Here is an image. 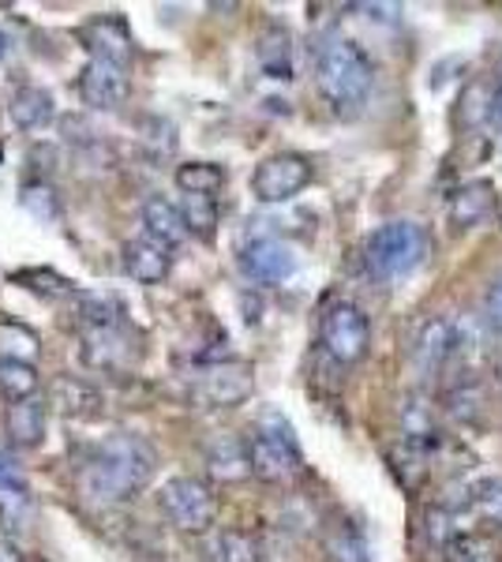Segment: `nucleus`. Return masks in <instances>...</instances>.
I'll list each match as a JSON object with an SVG mask.
<instances>
[{"label":"nucleus","mask_w":502,"mask_h":562,"mask_svg":"<svg viewBox=\"0 0 502 562\" xmlns=\"http://www.w3.org/2000/svg\"><path fill=\"white\" fill-rule=\"evenodd\" d=\"M259 65L270 79H293V45L286 31H270L259 42Z\"/></svg>","instance_id":"5701e85b"},{"label":"nucleus","mask_w":502,"mask_h":562,"mask_svg":"<svg viewBox=\"0 0 502 562\" xmlns=\"http://www.w3.org/2000/svg\"><path fill=\"white\" fill-rule=\"evenodd\" d=\"M49 405L64 416H98L102 413V394L76 375H60L49 383Z\"/></svg>","instance_id":"2eb2a0df"},{"label":"nucleus","mask_w":502,"mask_h":562,"mask_svg":"<svg viewBox=\"0 0 502 562\" xmlns=\"http://www.w3.org/2000/svg\"><path fill=\"white\" fill-rule=\"evenodd\" d=\"M244 450H248V469L252 476L267 480V484H281V480L297 476L300 473V442L293 428H289L286 416L278 413H267L259 420V428L248 435V442H244Z\"/></svg>","instance_id":"20e7f679"},{"label":"nucleus","mask_w":502,"mask_h":562,"mask_svg":"<svg viewBox=\"0 0 502 562\" xmlns=\"http://www.w3.org/2000/svg\"><path fill=\"white\" fill-rule=\"evenodd\" d=\"M161 514L180 532H207L217 518V498L214 487L199 476H172L158 495Z\"/></svg>","instance_id":"39448f33"},{"label":"nucleus","mask_w":502,"mask_h":562,"mask_svg":"<svg viewBox=\"0 0 502 562\" xmlns=\"http://www.w3.org/2000/svg\"><path fill=\"white\" fill-rule=\"evenodd\" d=\"M0 495H26V473L8 450H0Z\"/></svg>","instance_id":"7c9ffc66"},{"label":"nucleus","mask_w":502,"mask_h":562,"mask_svg":"<svg viewBox=\"0 0 502 562\" xmlns=\"http://www.w3.org/2000/svg\"><path fill=\"white\" fill-rule=\"evenodd\" d=\"M83 38H87V49L94 53V60H109V65H121V68L132 65L135 38L121 15H98L83 31Z\"/></svg>","instance_id":"9b49d317"},{"label":"nucleus","mask_w":502,"mask_h":562,"mask_svg":"<svg viewBox=\"0 0 502 562\" xmlns=\"http://www.w3.org/2000/svg\"><path fill=\"white\" fill-rule=\"evenodd\" d=\"M424 537L432 540V548H443L446 551V543L458 537L454 514L443 510V506H427V514H424Z\"/></svg>","instance_id":"c756f323"},{"label":"nucleus","mask_w":502,"mask_h":562,"mask_svg":"<svg viewBox=\"0 0 502 562\" xmlns=\"http://www.w3.org/2000/svg\"><path fill=\"white\" fill-rule=\"evenodd\" d=\"M312 177H315V169L304 154H293V150L270 154V158H263L259 166H255L252 195L259 199V203H289V199H297L312 184Z\"/></svg>","instance_id":"0eeeda50"},{"label":"nucleus","mask_w":502,"mask_h":562,"mask_svg":"<svg viewBox=\"0 0 502 562\" xmlns=\"http://www.w3.org/2000/svg\"><path fill=\"white\" fill-rule=\"evenodd\" d=\"M140 217H143V229H147V237L158 240L161 248H169V251L188 237L185 222H180V211L161 195H150L147 203H143Z\"/></svg>","instance_id":"dca6fc26"},{"label":"nucleus","mask_w":502,"mask_h":562,"mask_svg":"<svg viewBox=\"0 0 502 562\" xmlns=\"http://www.w3.org/2000/svg\"><path fill=\"white\" fill-rule=\"evenodd\" d=\"M132 94V79H127V68L121 65H109V60H94L83 68L79 76V98L90 109H116L127 102Z\"/></svg>","instance_id":"9d476101"},{"label":"nucleus","mask_w":502,"mask_h":562,"mask_svg":"<svg viewBox=\"0 0 502 562\" xmlns=\"http://www.w3.org/2000/svg\"><path fill=\"white\" fill-rule=\"evenodd\" d=\"M499 225H502V211H499Z\"/></svg>","instance_id":"c9c22d12"},{"label":"nucleus","mask_w":502,"mask_h":562,"mask_svg":"<svg viewBox=\"0 0 502 562\" xmlns=\"http://www.w3.org/2000/svg\"><path fill=\"white\" fill-rule=\"evenodd\" d=\"M121 259H124L127 278L140 281V285H158V281H166V278H169V270H172L169 248H161V244H158V240H150V237L127 240Z\"/></svg>","instance_id":"f8f14e48"},{"label":"nucleus","mask_w":502,"mask_h":562,"mask_svg":"<svg viewBox=\"0 0 502 562\" xmlns=\"http://www.w3.org/2000/svg\"><path fill=\"white\" fill-rule=\"evenodd\" d=\"M427 256V233L416 222H387L364 244V267L379 281L409 278Z\"/></svg>","instance_id":"7ed1b4c3"},{"label":"nucleus","mask_w":502,"mask_h":562,"mask_svg":"<svg viewBox=\"0 0 502 562\" xmlns=\"http://www.w3.org/2000/svg\"><path fill=\"white\" fill-rule=\"evenodd\" d=\"M446 562H499V551L480 532H458L446 543Z\"/></svg>","instance_id":"bb28decb"},{"label":"nucleus","mask_w":502,"mask_h":562,"mask_svg":"<svg viewBox=\"0 0 502 562\" xmlns=\"http://www.w3.org/2000/svg\"><path fill=\"white\" fill-rule=\"evenodd\" d=\"M8 116L20 132H38L53 121V98L42 87H20L8 102Z\"/></svg>","instance_id":"a211bd4d"},{"label":"nucleus","mask_w":502,"mask_h":562,"mask_svg":"<svg viewBox=\"0 0 502 562\" xmlns=\"http://www.w3.org/2000/svg\"><path fill=\"white\" fill-rule=\"evenodd\" d=\"M469 503L483 521L502 529V476H483L469 487Z\"/></svg>","instance_id":"cd10ccee"},{"label":"nucleus","mask_w":502,"mask_h":562,"mask_svg":"<svg viewBox=\"0 0 502 562\" xmlns=\"http://www.w3.org/2000/svg\"><path fill=\"white\" fill-rule=\"evenodd\" d=\"M446 211H450L454 229H472V225H480L483 217L495 211V184L491 180H469V184L454 188Z\"/></svg>","instance_id":"ddd939ff"},{"label":"nucleus","mask_w":502,"mask_h":562,"mask_svg":"<svg viewBox=\"0 0 502 562\" xmlns=\"http://www.w3.org/2000/svg\"><path fill=\"white\" fill-rule=\"evenodd\" d=\"M180 222L191 237L199 240H214V229H217V203L214 195H180Z\"/></svg>","instance_id":"4be33fe9"},{"label":"nucleus","mask_w":502,"mask_h":562,"mask_svg":"<svg viewBox=\"0 0 502 562\" xmlns=\"http://www.w3.org/2000/svg\"><path fill=\"white\" fill-rule=\"evenodd\" d=\"M42 352L38 334L26 330L20 323H0V360H20V364H34Z\"/></svg>","instance_id":"393cba45"},{"label":"nucleus","mask_w":502,"mask_h":562,"mask_svg":"<svg viewBox=\"0 0 502 562\" xmlns=\"http://www.w3.org/2000/svg\"><path fill=\"white\" fill-rule=\"evenodd\" d=\"M319 341H323V349L331 352L337 364H356V360H364V352L371 346L368 315L349 301L331 304L323 312V319H319Z\"/></svg>","instance_id":"423d86ee"},{"label":"nucleus","mask_w":502,"mask_h":562,"mask_svg":"<svg viewBox=\"0 0 502 562\" xmlns=\"http://www.w3.org/2000/svg\"><path fill=\"white\" fill-rule=\"evenodd\" d=\"M214 562H263V548L252 532L225 529L214 537Z\"/></svg>","instance_id":"b1692460"},{"label":"nucleus","mask_w":502,"mask_h":562,"mask_svg":"<svg viewBox=\"0 0 502 562\" xmlns=\"http://www.w3.org/2000/svg\"><path fill=\"white\" fill-rule=\"evenodd\" d=\"M207 469L214 480H222V484H236V480H248L252 469H248V450H244L241 439H214L207 447Z\"/></svg>","instance_id":"6ab92c4d"},{"label":"nucleus","mask_w":502,"mask_h":562,"mask_svg":"<svg viewBox=\"0 0 502 562\" xmlns=\"http://www.w3.org/2000/svg\"><path fill=\"white\" fill-rule=\"evenodd\" d=\"M20 206L31 217H38L42 225H53L60 217V199H57V192H53L49 180H31L20 195Z\"/></svg>","instance_id":"a878e982"},{"label":"nucleus","mask_w":502,"mask_h":562,"mask_svg":"<svg viewBox=\"0 0 502 562\" xmlns=\"http://www.w3.org/2000/svg\"><path fill=\"white\" fill-rule=\"evenodd\" d=\"M23 562H45V559H23Z\"/></svg>","instance_id":"f704fd0d"},{"label":"nucleus","mask_w":502,"mask_h":562,"mask_svg":"<svg viewBox=\"0 0 502 562\" xmlns=\"http://www.w3.org/2000/svg\"><path fill=\"white\" fill-rule=\"evenodd\" d=\"M0 57H8V34L0 31Z\"/></svg>","instance_id":"72a5a7b5"},{"label":"nucleus","mask_w":502,"mask_h":562,"mask_svg":"<svg viewBox=\"0 0 502 562\" xmlns=\"http://www.w3.org/2000/svg\"><path fill=\"white\" fill-rule=\"evenodd\" d=\"M4 428H8V439L15 447H38L45 439V402L38 397H26V402H15L8 405V416H4Z\"/></svg>","instance_id":"f3484780"},{"label":"nucleus","mask_w":502,"mask_h":562,"mask_svg":"<svg viewBox=\"0 0 502 562\" xmlns=\"http://www.w3.org/2000/svg\"><path fill=\"white\" fill-rule=\"evenodd\" d=\"M177 188L185 195H217L225 188V169L217 161H185L177 166Z\"/></svg>","instance_id":"aec40b11"},{"label":"nucleus","mask_w":502,"mask_h":562,"mask_svg":"<svg viewBox=\"0 0 502 562\" xmlns=\"http://www.w3.org/2000/svg\"><path fill=\"white\" fill-rule=\"evenodd\" d=\"M255 390V371L244 360H222V364H210L196 375V394L199 405L207 409H233V405L248 402Z\"/></svg>","instance_id":"6e6552de"},{"label":"nucleus","mask_w":502,"mask_h":562,"mask_svg":"<svg viewBox=\"0 0 502 562\" xmlns=\"http://www.w3.org/2000/svg\"><path fill=\"white\" fill-rule=\"evenodd\" d=\"M158 454L140 435H109L79 469V492L90 503H127L154 480Z\"/></svg>","instance_id":"f257e3e1"},{"label":"nucleus","mask_w":502,"mask_h":562,"mask_svg":"<svg viewBox=\"0 0 502 562\" xmlns=\"http://www.w3.org/2000/svg\"><path fill=\"white\" fill-rule=\"evenodd\" d=\"M488 323L495 326V330H502V274L491 281V289H488Z\"/></svg>","instance_id":"2f4dec72"},{"label":"nucleus","mask_w":502,"mask_h":562,"mask_svg":"<svg viewBox=\"0 0 502 562\" xmlns=\"http://www.w3.org/2000/svg\"><path fill=\"white\" fill-rule=\"evenodd\" d=\"M491 105H495V90L483 83H469L461 90V124L477 128V124L491 121Z\"/></svg>","instance_id":"c85d7f7f"},{"label":"nucleus","mask_w":502,"mask_h":562,"mask_svg":"<svg viewBox=\"0 0 502 562\" xmlns=\"http://www.w3.org/2000/svg\"><path fill=\"white\" fill-rule=\"evenodd\" d=\"M0 562H23V559L12 551V543H4V540H0Z\"/></svg>","instance_id":"473e14b6"},{"label":"nucleus","mask_w":502,"mask_h":562,"mask_svg":"<svg viewBox=\"0 0 502 562\" xmlns=\"http://www.w3.org/2000/svg\"><path fill=\"white\" fill-rule=\"evenodd\" d=\"M315 87L337 116H356L376 87V65L353 38H331L315 57Z\"/></svg>","instance_id":"f03ea898"},{"label":"nucleus","mask_w":502,"mask_h":562,"mask_svg":"<svg viewBox=\"0 0 502 562\" xmlns=\"http://www.w3.org/2000/svg\"><path fill=\"white\" fill-rule=\"evenodd\" d=\"M300 256L297 248H289L286 240H252L248 248L241 251V270L252 281H263V285H281L297 274Z\"/></svg>","instance_id":"1a4fd4ad"},{"label":"nucleus","mask_w":502,"mask_h":562,"mask_svg":"<svg viewBox=\"0 0 502 562\" xmlns=\"http://www.w3.org/2000/svg\"><path fill=\"white\" fill-rule=\"evenodd\" d=\"M38 386H42V379H38V368H34V364L0 360V397H4L8 405L34 397V394H38Z\"/></svg>","instance_id":"412c9836"},{"label":"nucleus","mask_w":502,"mask_h":562,"mask_svg":"<svg viewBox=\"0 0 502 562\" xmlns=\"http://www.w3.org/2000/svg\"><path fill=\"white\" fill-rule=\"evenodd\" d=\"M461 352V330L454 319H427L416 338V360L424 368H439Z\"/></svg>","instance_id":"4468645a"}]
</instances>
